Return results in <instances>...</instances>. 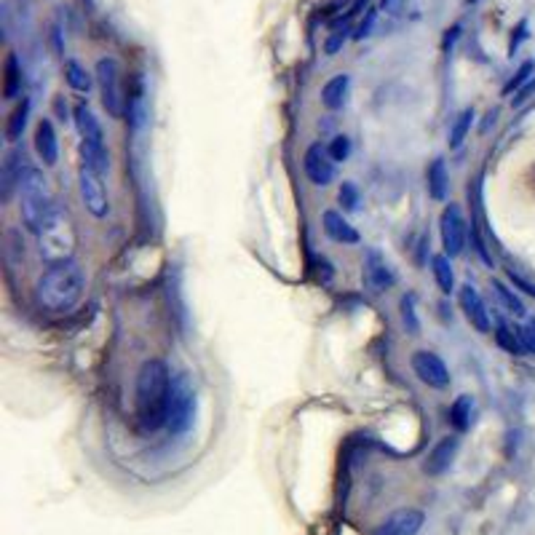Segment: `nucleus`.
Here are the masks:
<instances>
[{"label":"nucleus","mask_w":535,"mask_h":535,"mask_svg":"<svg viewBox=\"0 0 535 535\" xmlns=\"http://www.w3.org/2000/svg\"><path fill=\"white\" fill-rule=\"evenodd\" d=\"M27 118H30V99L22 97V102L14 107V113L8 115V123H6V139L8 142H19L24 129H27Z\"/></svg>","instance_id":"412c9836"},{"label":"nucleus","mask_w":535,"mask_h":535,"mask_svg":"<svg viewBox=\"0 0 535 535\" xmlns=\"http://www.w3.org/2000/svg\"><path fill=\"white\" fill-rule=\"evenodd\" d=\"M97 86H99V97H102V105H105L107 115L110 118H123L126 113V94H123V80H121V67L118 62L102 57L97 62Z\"/></svg>","instance_id":"423d86ee"},{"label":"nucleus","mask_w":535,"mask_h":535,"mask_svg":"<svg viewBox=\"0 0 535 535\" xmlns=\"http://www.w3.org/2000/svg\"><path fill=\"white\" fill-rule=\"evenodd\" d=\"M345 38H348V24H337L335 30H332V35H329V41H327V54H335L337 48L345 43Z\"/></svg>","instance_id":"2f4dec72"},{"label":"nucleus","mask_w":535,"mask_h":535,"mask_svg":"<svg viewBox=\"0 0 535 535\" xmlns=\"http://www.w3.org/2000/svg\"><path fill=\"white\" fill-rule=\"evenodd\" d=\"M169 391H171V375L166 362L150 359L139 367L137 388H134V407H137V423L145 431H158L169 420Z\"/></svg>","instance_id":"f03ea898"},{"label":"nucleus","mask_w":535,"mask_h":535,"mask_svg":"<svg viewBox=\"0 0 535 535\" xmlns=\"http://www.w3.org/2000/svg\"><path fill=\"white\" fill-rule=\"evenodd\" d=\"M3 73H6V78H3V99H16L22 94V67H19L16 54L6 57Z\"/></svg>","instance_id":"aec40b11"},{"label":"nucleus","mask_w":535,"mask_h":535,"mask_svg":"<svg viewBox=\"0 0 535 535\" xmlns=\"http://www.w3.org/2000/svg\"><path fill=\"white\" fill-rule=\"evenodd\" d=\"M495 340H498V345L506 348L508 353H527L525 351V345H522L520 332H517V329H511V327H506V324H498Z\"/></svg>","instance_id":"a878e982"},{"label":"nucleus","mask_w":535,"mask_h":535,"mask_svg":"<svg viewBox=\"0 0 535 535\" xmlns=\"http://www.w3.org/2000/svg\"><path fill=\"white\" fill-rule=\"evenodd\" d=\"M530 92H535V78H533V80H530V83H527V86H522L520 92H517V97H514V105L520 107L522 102H525V99L530 97Z\"/></svg>","instance_id":"c9c22d12"},{"label":"nucleus","mask_w":535,"mask_h":535,"mask_svg":"<svg viewBox=\"0 0 535 535\" xmlns=\"http://www.w3.org/2000/svg\"><path fill=\"white\" fill-rule=\"evenodd\" d=\"M522 337V345H525V351L527 353H535V319H530L525 327H520L517 329Z\"/></svg>","instance_id":"7c9ffc66"},{"label":"nucleus","mask_w":535,"mask_h":535,"mask_svg":"<svg viewBox=\"0 0 535 535\" xmlns=\"http://www.w3.org/2000/svg\"><path fill=\"white\" fill-rule=\"evenodd\" d=\"M16 190H19V212L27 230H32L41 238L57 233V228L62 225V212L48 190L43 171L35 166H24Z\"/></svg>","instance_id":"f257e3e1"},{"label":"nucleus","mask_w":535,"mask_h":535,"mask_svg":"<svg viewBox=\"0 0 535 535\" xmlns=\"http://www.w3.org/2000/svg\"><path fill=\"white\" fill-rule=\"evenodd\" d=\"M450 423H452V428H455L458 434L471 428V423H474V399L469 397V394H460V397L452 401V407H450Z\"/></svg>","instance_id":"a211bd4d"},{"label":"nucleus","mask_w":535,"mask_h":535,"mask_svg":"<svg viewBox=\"0 0 535 535\" xmlns=\"http://www.w3.org/2000/svg\"><path fill=\"white\" fill-rule=\"evenodd\" d=\"M64 80H67V86H70L73 92H80V94H89L94 86V78L89 76L86 67L76 59L64 62Z\"/></svg>","instance_id":"5701e85b"},{"label":"nucleus","mask_w":535,"mask_h":535,"mask_svg":"<svg viewBox=\"0 0 535 535\" xmlns=\"http://www.w3.org/2000/svg\"><path fill=\"white\" fill-rule=\"evenodd\" d=\"M340 204H343L348 212L359 209V190H356L353 183H343V187H340Z\"/></svg>","instance_id":"c756f323"},{"label":"nucleus","mask_w":535,"mask_h":535,"mask_svg":"<svg viewBox=\"0 0 535 535\" xmlns=\"http://www.w3.org/2000/svg\"><path fill=\"white\" fill-rule=\"evenodd\" d=\"M78 187H80V199H83V204H86V209H89L97 220L107 217V212H110V201H107V190H105V183H102V174L94 171L89 164H80V169H78Z\"/></svg>","instance_id":"0eeeda50"},{"label":"nucleus","mask_w":535,"mask_h":535,"mask_svg":"<svg viewBox=\"0 0 535 535\" xmlns=\"http://www.w3.org/2000/svg\"><path fill=\"white\" fill-rule=\"evenodd\" d=\"M321 222H324V233H327L332 241H337V244H359V233H356V228H353L351 222H348L340 212L327 209Z\"/></svg>","instance_id":"dca6fc26"},{"label":"nucleus","mask_w":535,"mask_h":535,"mask_svg":"<svg viewBox=\"0 0 535 535\" xmlns=\"http://www.w3.org/2000/svg\"><path fill=\"white\" fill-rule=\"evenodd\" d=\"M492 292H495V297H498V303L508 311V313H514V316H525V303H522L520 297L514 294V290H508L504 281H492Z\"/></svg>","instance_id":"b1692460"},{"label":"nucleus","mask_w":535,"mask_h":535,"mask_svg":"<svg viewBox=\"0 0 535 535\" xmlns=\"http://www.w3.org/2000/svg\"><path fill=\"white\" fill-rule=\"evenodd\" d=\"M73 121L80 134V164H89L94 171H99L105 177V171L110 169V158H107L105 148V131L97 121V115L92 113V107L86 102H78Z\"/></svg>","instance_id":"20e7f679"},{"label":"nucleus","mask_w":535,"mask_h":535,"mask_svg":"<svg viewBox=\"0 0 535 535\" xmlns=\"http://www.w3.org/2000/svg\"><path fill=\"white\" fill-rule=\"evenodd\" d=\"M471 123H474V110L469 107V110H463L455 118L452 129H450V148H460L463 145V139L469 137V131H471Z\"/></svg>","instance_id":"393cba45"},{"label":"nucleus","mask_w":535,"mask_h":535,"mask_svg":"<svg viewBox=\"0 0 535 535\" xmlns=\"http://www.w3.org/2000/svg\"><path fill=\"white\" fill-rule=\"evenodd\" d=\"M439 236L447 257H458L466 246V220L458 204H447L439 217Z\"/></svg>","instance_id":"6e6552de"},{"label":"nucleus","mask_w":535,"mask_h":535,"mask_svg":"<svg viewBox=\"0 0 535 535\" xmlns=\"http://www.w3.org/2000/svg\"><path fill=\"white\" fill-rule=\"evenodd\" d=\"M383 11L391 16H399L404 14V8H407V0H380Z\"/></svg>","instance_id":"473e14b6"},{"label":"nucleus","mask_w":535,"mask_h":535,"mask_svg":"<svg viewBox=\"0 0 535 535\" xmlns=\"http://www.w3.org/2000/svg\"><path fill=\"white\" fill-rule=\"evenodd\" d=\"M525 30H527V22H520V24H517V30H514V38H511V46H508V51H511V54H514V51H517V46H520L522 41H525V35H527Z\"/></svg>","instance_id":"f704fd0d"},{"label":"nucleus","mask_w":535,"mask_h":535,"mask_svg":"<svg viewBox=\"0 0 535 535\" xmlns=\"http://www.w3.org/2000/svg\"><path fill=\"white\" fill-rule=\"evenodd\" d=\"M399 308H401V321H404L407 332H410V335H418V332H420V321H418V313H415V294H404Z\"/></svg>","instance_id":"bb28decb"},{"label":"nucleus","mask_w":535,"mask_h":535,"mask_svg":"<svg viewBox=\"0 0 535 535\" xmlns=\"http://www.w3.org/2000/svg\"><path fill=\"white\" fill-rule=\"evenodd\" d=\"M511 281H514V284H517L520 290H525L527 294H533V297H535V287H533V284H527L525 278H520V276H514V273H511Z\"/></svg>","instance_id":"e433bc0d"},{"label":"nucleus","mask_w":535,"mask_h":535,"mask_svg":"<svg viewBox=\"0 0 535 535\" xmlns=\"http://www.w3.org/2000/svg\"><path fill=\"white\" fill-rule=\"evenodd\" d=\"M83 290H86L83 268L76 260L64 257V260L51 262L46 273L38 278L35 297L51 313H67V311H73L80 303Z\"/></svg>","instance_id":"7ed1b4c3"},{"label":"nucleus","mask_w":535,"mask_h":535,"mask_svg":"<svg viewBox=\"0 0 535 535\" xmlns=\"http://www.w3.org/2000/svg\"><path fill=\"white\" fill-rule=\"evenodd\" d=\"M458 303H460V311H463L466 321L474 327L476 332L487 335L492 324H490V311H487V306H485V300H482V294H479L471 284H463L458 292Z\"/></svg>","instance_id":"9b49d317"},{"label":"nucleus","mask_w":535,"mask_h":535,"mask_svg":"<svg viewBox=\"0 0 535 535\" xmlns=\"http://www.w3.org/2000/svg\"><path fill=\"white\" fill-rule=\"evenodd\" d=\"M426 180H428V193H431V199L434 201H444L447 199V166H444L442 158H436L426 171Z\"/></svg>","instance_id":"4be33fe9"},{"label":"nucleus","mask_w":535,"mask_h":535,"mask_svg":"<svg viewBox=\"0 0 535 535\" xmlns=\"http://www.w3.org/2000/svg\"><path fill=\"white\" fill-rule=\"evenodd\" d=\"M362 281H364V287L369 292H385L394 287V281H397V276L391 271V265L385 262L380 252H375V249H369L367 255H364V271H362Z\"/></svg>","instance_id":"f8f14e48"},{"label":"nucleus","mask_w":535,"mask_h":535,"mask_svg":"<svg viewBox=\"0 0 535 535\" xmlns=\"http://www.w3.org/2000/svg\"><path fill=\"white\" fill-rule=\"evenodd\" d=\"M466 3H479V0H466Z\"/></svg>","instance_id":"4c0bfd02"},{"label":"nucleus","mask_w":535,"mask_h":535,"mask_svg":"<svg viewBox=\"0 0 535 535\" xmlns=\"http://www.w3.org/2000/svg\"><path fill=\"white\" fill-rule=\"evenodd\" d=\"M458 447H460V442H458V436H444L442 442L436 444L434 450H431V455H428V460H426V474H431V476H439V474H444L447 469H450V463L455 460V452H458Z\"/></svg>","instance_id":"2eb2a0df"},{"label":"nucleus","mask_w":535,"mask_h":535,"mask_svg":"<svg viewBox=\"0 0 535 535\" xmlns=\"http://www.w3.org/2000/svg\"><path fill=\"white\" fill-rule=\"evenodd\" d=\"M372 22H375V8H369V11H367V19H364V22L356 27L353 38H359V41H362L364 35H369V30H372Z\"/></svg>","instance_id":"72a5a7b5"},{"label":"nucleus","mask_w":535,"mask_h":535,"mask_svg":"<svg viewBox=\"0 0 535 535\" xmlns=\"http://www.w3.org/2000/svg\"><path fill=\"white\" fill-rule=\"evenodd\" d=\"M452 257H447V255H436L434 260H431V271H434V278H436V287L442 294H450V292H455V271H452Z\"/></svg>","instance_id":"6ab92c4d"},{"label":"nucleus","mask_w":535,"mask_h":535,"mask_svg":"<svg viewBox=\"0 0 535 535\" xmlns=\"http://www.w3.org/2000/svg\"><path fill=\"white\" fill-rule=\"evenodd\" d=\"M327 150H329V155H332V161H335V164L337 161H345V158L351 155V139L345 137V134H337Z\"/></svg>","instance_id":"c85d7f7f"},{"label":"nucleus","mask_w":535,"mask_h":535,"mask_svg":"<svg viewBox=\"0 0 535 535\" xmlns=\"http://www.w3.org/2000/svg\"><path fill=\"white\" fill-rule=\"evenodd\" d=\"M423 522H426V517L420 508H399L378 525L375 535H418Z\"/></svg>","instance_id":"ddd939ff"},{"label":"nucleus","mask_w":535,"mask_h":535,"mask_svg":"<svg viewBox=\"0 0 535 535\" xmlns=\"http://www.w3.org/2000/svg\"><path fill=\"white\" fill-rule=\"evenodd\" d=\"M410 364H413V372L418 375V380L426 383L428 388H436V391L450 388V380H452L450 369L434 351H415Z\"/></svg>","instance_id":"1a4fd4ad"},{"label":"nucleus","mask_w":535,"mask_h":535,"mask_svg":"<svg viewBox=\"0 0 535 535\" xmlns=\"http://www.w3.org/2000/svg\"><path fill=\"white\" fill-rule=\"evenodd\" d=\"M193 418H196V388L187 372H177L171 378V391H169L166 428L180 436L193 426Z\"/></svg>","instance_id":"39448f33"},{"label":"nucleus","mask_w":535,"mask_h":535,"mask_svg":"<svg viewBox=\"0 0 535 535\" xmlns=\"http://www.w3.org/2000/svg\"><path fill=\"white\" fill-rule=\"evenodd\" d=\"M533 73H535V64H533V62H525L520 70H517V76H514L511 80H508V83H506L504 92L511 94V92H517V89H522V86H527V83L533 80V78H530Z\"/></svg>","instance_id":"cd10ccee"},{"label":"nucleus","mask_w":535,"mask_h":535,"mask_svg":"<svg viewBox=\"0 0 535 535\" xmlns=\"http://www.w3.org/2000/svg\"><path fill=\"white\" fill-rule=\"evenodd\" d=\"M35 153L41 155V161L46 166H54L59 158V139H57V129L48 118H41L35 126Z\"/></svg>","instance_id":"4468645a"},{"label":"nucleus","mask_w":535,"mask_h":535,"mask_svg":"<svg viewBox=\"0 0 535 535\" xmlns=\"http://www.w3.org/2000/svg\"><path fill=\"white\" fill-rule=\"evenodd\" d=\"M348 94H351V78L345 73L329 78L321 89V105L327 110H340V107L348 102Z\"/></svg>","instance_id":"f3484780"},{"label":"nucleus","mask_w":535,"mask_h":535,"mask_svg":"<svg viewBox=\"0 0 535 535\" xmlns=\"http://www.w3.org/2000/svg\"><path fill=\"white\" fill-rule=\"evenodd\" d=\"M303 169H306V177L313 185L319 187H327V185L335 180V161L329 150L321 145V142H313L311 148L303 155Z\"/></svg>","instance_id":"9d476101"}]
</instances>
